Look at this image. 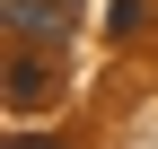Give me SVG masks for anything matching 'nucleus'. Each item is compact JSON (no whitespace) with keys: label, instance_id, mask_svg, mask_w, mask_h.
<instances>
[{"label":"nucleus","instance_id":"4","mask_svg":"<svg viewBox=\"0 0 158 149\" xmlns=\"http://www.w3.org/2000/svg\"><path fill=\"white\" fill-rule=\"evenodd\" d=\"M9 149H70V140H53V132H9Z\"/></svg>","mask_w":158,"mask_h":149},{"label":"nucleus","instance_id":"2","mask_svg":"<svg viewBox=\"0 0 158 149\" xmlns=\"http://www.w3.org/2000/svg\"><path fill=\"white\" fill-rule=\"evenodd\" d=\"M0 26H9V44L62 53L70 44V0H0Z\"/></svg>","mask_w":158,"mask_h":149},{"label":"nucleus","instance_id":"3","mask_svg":"<svg viewBox=\"0 0 158 149\" xmlns=\"http://www.w3.org/2000/svg\"><path fill=\"white\" fill-rule=\"evenodd\" d=\"M149 26V0H106V35H141Z\"/></svg>","mask_w":158,"mask_h":149},{"label":"nucleus","instance_id":"1","mask_svg":"<svg viewBox=\"0 0 158 149\" xmlns=\"http://www.w3.org/2000/svg\"><path fill=\"white\" fill-rule=\"evenodd\" d=\"M53 97H62V53L9 44V114H44Z\"/></svg>","mask_w":158,"mask_h":149}]
</instances>
